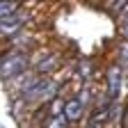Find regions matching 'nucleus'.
Returning <instances> with one entry per match:
<instances>
[{
	"instance_id": "f257e3e1",
	"label": "nucleus",
	"mask_w": 128,
	"mask_h": 128,
	"mask_svg": "<svg viewBox=\"0 0 128 128\" xmlns=\"http://www.w3.org/2000/svg\"><path fill=\"white\" fill-rule=\"evenodd\" d=\"M57 89L60 85L50 78H32L30 85L21 92L23 94V101L25 103H44V101H53L57 96Z\"/></svg>"
},
{
	"instance_id": "f03ea898",
	"label": "nucleus",
	"mask_w": 128,
	"mask_h": 128,
	"mask_svg": "<svg viewBox=\"0 0 128 128\" xmlns=\"http://www.w3.org/2000/svg\"><path fill=\"white\" fill-rule=\"evenodd\" d=\"M28 69V57L23 53H9L0 60V76L2 78H14V76H21Z\"/></svg>"
},
{
	"instance_id": "7ed1b4c3",
	"label": "nucleus",
	"mask_w": 128,
	"mask_h": 128,
	"mask_svg": "<svg viewBox=\"0 0 128 128\" xmlns=\"http://www.w3.org/2000/svg\"><path fill=\"white\" fill-rule=\"evenodd\" d=\"M121 82H124V73L121 66H112L108 71V98L110 101H117L119 94H121Z\"/></svg>"
},
{
	"instance_id": "20e7f679",
	"label": "nucleus",
	"mask_w": 128,
	"mask_h": 128,
	"mask_svg": "<svg viewBox=\"0 0 128 128\" xmlns=\"http://www.w3.org/2000/svg\"><path fill=\"white\" fill-rule=\"evenodd\" d=\"M85 110H87V108H85L82 103H80L78 98H73V101H66V103H64V117H66V121H69V124H71V121L76 124L80 117L85 114Z\"/></svg>"
},
{
	"instance_id": "39448f33",
	"label": "nucleus",
	"mask_w": 128,
	"mask_h": 128,
	"mask_svg": "<svg viewBox=\"0 0 128 128\" xmlns=\"http://www.w3.org/2000/svg\"><path fill=\"white\" fill-rule=\"evenodd\" d=\"M23 16H16V14H12V16H5V18H0V30H5V32H14V30H18L21 25H23Z\"/></svg>"
},
{
	"instance_id": "423d86ee",
	"label": "nucleus",
	"mask_w": 128,
	"mask_h": 128,
	"mask_svg": "<svg viewBox=\"0 0 128 128\" xmlns=\"http://www.w3.org/2000/svg\"><path fill=\"white\" fill-rule=\"evenodd\" d=\"M16 9H18V0H0V18L16 14Z\"/></svg>"
},
{
	"instance_id": "0eeeda50",
	"label": "nucleus",
	"mask_w": 128,
	"mask_h": 128,
	"mask_svg": "<svg viewBox=\"0 0 128 128\" xmlns=\"http://www.w3.org/2000/svg\"><path fill=\"white\" fill-rule=\"evenodd\" d=\"M66 117L64 114H57V117H50V121L46 124V128H66Z\"/></svg>"
},
{
	"instance_id": "6e6552de",
	"label": "nucleus",
	"mask_w": 128,
	"mask_h": 128,
	"mask_svg": "<svg viewBox=\"0 0 128 128\" xmlns=\"http://www.w3.org/2000/svg\"><path fill=\"white\" fill-rule=\"evenodd\" d=\"M92 98H94V94H92V89H89V87H85L82 92H80V98H78V101L82 103L85 108H89V105H92Z\"/></svg>"
},
{
	"instance_id": "1a4fd4ad",
	"label": "nucleus",
	"mask_w": 128,
	"mask_h": 128,
	"mask_svg": "<svg viewBox=\"0 0 128 128\" xmlns=\"http://www.w3.org/2000/svg\"><path fill=\"white\" fill-rule=\"evenodd\" d=\"M57 114H64V103L60 98H53V103H50V117H57Z\"/></svg>"
},
{
	"instance_id": "9d476101",
	"label": "nucleus",
	"mask_w": 128,
	"mask_h": 128,
	"mask_svg": "<svg viewBox=\"0 0 128 128\" xmlns=\"http://www.w3.org/2000/svg\"><path fill=\"white\" fill-rule=\"evenodd\" d=\"M121 69H128V44L121 46Z\"/></svg>"
},
{
	"instance_id": "9b49d317",
	"label": "nucleus",
	"mask_w": 128,
	"mask_h": 128,
	"mask_svg": "<svg viewBox=\"0 0 128 128\" xmlns=\"http://www.w3.org/2000/svg\"><path fill=\"white\" fill-rule=\"evenodd\" d=\"M121 28H124V34H126V39H128V18L124 21V25H121Z\"/></svg>"
}]
</instances>
